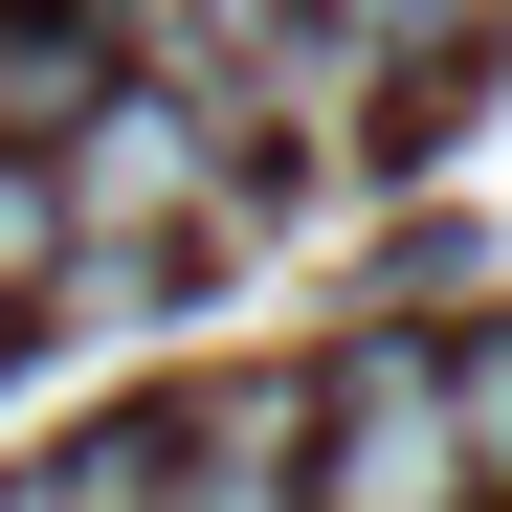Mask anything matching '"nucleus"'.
<instances>
[{"mask_svg":"<svg viewBox=\"0 0 512 512\" xmlns=\"http://www.w3.org/2000/svg\"><path fill=\"white\" fill-rule=\"evenodd\" d=\"M0 512H67V490H45V468H23V490H0Z\"/></svg>","mask_w":512,"mask_h":512,"instance_id":"39448f33","label":"nucleus"},{"mask_svg":"<svg viewBox=\"0 0 512 512\" xmlns=\"http://www.w3.org/2000/svg\"><path fill=\"white\" fill-rule=\"evenodd\" d=\"M67 268V179H45V134H0V312H23Z\"/></svg>","mask_w":512,"mask_h":512,"instance_id":"20e7f679","label":"nucleus"},{"mask_svg":"<svg viewBox=\"0 0 512 512\" xmlns=\"http://www.w3.org/2000/svg\"><path fill=\"white\" fill-rule=\"evenodd\" d=\"M45 179H67V245H156V223L223 201V112L201 90H90L45 134Z\"/></svg>","mask_w":512,"mask_h":512,"instance_id":"f03ea898","label":"nucleus"},{"mask_svg":"<svg viewBox=\"0 0 512 512\" xmlns=\"http://www.w3.org/2000/svg\"><path fill=\"white\" fill-rule=\"evenodd\" d=\"M134 446H156V512H312V401L290 379H201Z\"/></svg>","mask_w":512,"mask_h":512,"instance_id":"7ed1b4c3","label":"nucleus"},{"mask_svg":"<svg viewBox=\"0 0 512 512\" xmlns=\"http://www.w3.org/2000/svg\"><path fill=\"white\" fill-rule=\"evenodd\" d=\"M312 512H490L468 490V401H446L423 334H357L312 379Z\"/></svg>","mask_w":512,"mask_h":512,"instance_id":"f257e3e1","label":"nucleus"}]
</instances>
